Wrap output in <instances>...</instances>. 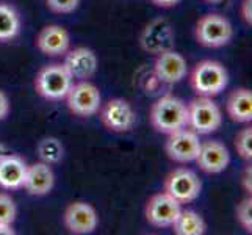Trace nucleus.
<instances>
[{"instance_id": "obj_1", "label": "nucleus", "mask_w": 252, "mask_h": 235, "mask_svg": "<svg viewBox=\"0 0 252 235\" xmlns=\"http://www.w3.org/2000/svg\"><path fill=\"white\" fill-rule=\"evenodd\" d=\"M149 119L158 134L171 135L180 129L188 127L187 103L172 94L161 96L152 105Z\"/></svg>"}, {"instance_id": "obj_2", "label": "nucleus", "mask_w": 252, "mask_h": 235, "mask_svg": "<svg viewBox=\"0 0 252 235\" xmlns=\"http://www.w3.org/2000/svg\"><path fill=\"white\" fill-rule=\"evenodd\" d=\"M189 85L196 96L216 98L229 85V72L220 62L202 60L189 72Z\"/></svg>"}, {"instance_id": "obj_3", "label": "nucleus", "mask_w": 252, "mask_h": 235, "mask_svg": "<svg viewBox=\"0 0 252 235\" xmlns=\"http://www.w3.org/2000/svg\"><path fill=\"white\" fill-rule=\"evenodd\" d=\"M74 78L69 75L63 63H52L42 66L34 77V90L42 99L60 102L71 90Z\"/></svg>"}, {"instance_id": "obj_4", "label": "nucleus", "mask_w": 252, "mask_h": 235, "mask_svg": "<svg viewBox=\"0 0 252 235\" xmlns=\"http://www.w3.org/2000/svg\"><path fill=\"white\" fill-rule=\"evenodd\" d=\"M188 108V127L197 135H210L216 132L222 124V113L213 98L197 96L189 103Z\"/></svg>"}, {"instance_id": "obj_5", "label": "nucleus", "mask_w": 252, "mask_h": 235, "mask_svg": "<svg viewBox=\"0 0 252 235\" xmlns=\"http://www.w3.org/2000/svg\"><path fill=\"white\" fill-rule=\"evenodd\" d=\"M194 36L199 44L204 47L220 49L230 42L233 36V29L227 17L218 13H210L202 16L197 21Z\"/></svg>"}, {"instance_id": "obj_6", "label": "nucleus", "mask_w": 252, "mask_h": 235, "mask_svg": "<svg viewBox=\"0 0 252 235\" xmlns=\"http://www.w3.org/2000/svg\"><path fill=\"white\" fill-rule=\"evenodd\" d=\"M64 101L69 111L79 118L94 116L102 105L100 91L90 80H79L77 83H72Z\"/></svg>"}, {"instance_id": "obj_7", "label": "nucleus", "mask_w": 252, "mask_h": 235, "mask_svg": "<svg viewBox=\"0 0 252 235\" xmlns=\"http://www.w3.org/2000/svg\"><path fill=\"white\" fill-rule=\"evenodd\" d=\"M99 118L103 127L113 134H127L136 123V113L132 103L123 98H113L99 108Z\"/></svg>"}, {"instance_id": "obj_8", "label": "nucleus", "mask_w": 252, "mask_h": 235, "mask_svg": "<svg viewBox=\"0 0 252 235\" xmlns=\"http://www.w3.org/2000/svg\"><path fill=\"white\" fill-rule=\"evenodd\" d=\"M202 184L197 174L187 168L171 171L164 179V191L180 204H189L201 195Z\"/></svg>"}, {"instance_id": "obj_9", "label": "nucleus", "mask_w": 252, "mask_h": 235, "mask_svg": "<svg viewBox=\"0 0 252 235\" xmlns=\"http://www.w3.org/2000/svg\"><path fill=\"white\" fill-rule=\"evenodd\" d=\"M182 210V204L177 202L166 191L154 195L146 204L144 215L151 226L158 229L171 228Z\"/></svg>"}, {"instance_id": "obj_10", "label": "nucleus", "mask_w": 252, "mask_h": 235, "mask_svg": "<svg viewBox=\"0 0 252 235\" xmlns=\"http://www.w3.org/2000/svg\"><path fill=\"white\" fill-rule=\"evenodd\" d=\"M199 135L189 127L180 129L177 132L168 135L164 143V152L176 163H191L196 160L199 147H201Z\"/></svg>"}, {"instance_id": "obj_11", "label": "nucleus", "mask_w": 252, "mask_h": 235, "mask_svg": "<svg viewBox=\"0 0 252 235\" xmlns=\"http://www.w3.org/2000/svg\"><path fill=\"white\" fill-rule=\"evenodd\" d=\"M63 223L69 234L88 235L97 229L99 215L91 204L85 201H75L66 207L63 213Z\"/></svg>"}, {"instance_id": "obj_12", "label": "nucleus", "mask_w": 252, "mask_h": 235, "mask_svg": "<svg viewBox=\"0 0 252 235\" xmlns=\"http://www.w3.org/2000/svg\"><path fill=\"white\" fill-rule=\"evenodd\" d=\"M154 74L157 80L166 85H176L182 82L188 74V65L184 55L177 50L168 49L157 55L154 63Z\"/></svg>"}, {"instance_id": "obj_13", "label": "nucleus", "mask_w": 252, "mask_h": 235, "mask_svg": "<svg viewBox=\"0 0 252 235\" xmlns=\"http://www.w3.org/2000/svg\"><path fill=\"white\" fill-rule=\"evenodd\" d=\"M174 30L166 19H155L146 25L140 36V44L144 52L151 55H158L161 52L172 49Z\"/></svg>"}, {"instance_id": "obj_14", "label": "nucleus", "mask_w": 252, "mask_h": 235, "mask_svg": "<svg viewBox=\"0 0 252 235\" xmlns=\"http://www.w3.org/2000/svg\"><path fill=\"white\" fill-rule=\"evenodd\" d=\"M63 65L74 80H90L97 72L99 60L93 49L80 46L66 52Z\"/></svg>"}, {"instance_id": "obj_15", "label": "nucleus", "mask_w": 252, "mask_h": 235, "mask_svg": "<svg viewBox=\"0 0 252 235\" xmlns=\"http://www.w3.org/2000/svg\"><path fill=\"white\" fill-rule=\"evenodd\" d=\"M196 165L205 174H220L230 163V152L227 146L218 140L201 143L196 157Z\"/></svg>"}, {"instance_id": "obj_16", "label": "nucleus", "mask_w": 252, "mask_h": 235, "mask_svg": "<svg viewBox=\"0 0 252 235\" xmlns=\"http://www.w3.org/2000/svg\"><path fill=\"white\" fill-rule=\"evenodd\" d=\"M36 47L47 57H63L71 49V36L62 25H46L36 36Z\"/></svg>"}, {"instance_id": "obj_17", "label": "nucleus", "mask_w": 252, "mask_h": 235, "mask_svg": "<svg viewBox=\"0 0 252 235\" xmlns=\"http://www.w3.org/2000/svg\"><path fill=\"white\" fill-rule=\"evenodd\" d=\"M55 185V174L52 169V165L44 162H36L27 167L24 185L29 195L32 196H46L49 195Z\"/></svg>"}, {"instance_id": "obj_18", "label": "nucleus", "mask_w": 252, "mask_h": 235, "mask_svg": "<svg viewBox=\"0 0 252 235\" xmlns=\"http://www.w3.org/2000/svg\"><path fill=\"white\" fill-rule=\"evenodd\" d=\"M29 165L14 154L0 155V188L19 190L24 185L25 172Z\"/></svg>"}, {"instance_id": "obj_19", "label": "nucleus", "mask_w": 252, "mask_h": 235, "mask_svg": "<svg viewBox=\"0 0 252 235\" xmlns=\"http://www.w3.org/2000/svg\"><path fill=\"white\" fill-rule=\"evenodd\" d=\"M225 111L233 123L249 124L252 121V91L249 88L233 90L225 102Z\"/></svg>"}, {"instance_id": "obj_20", "label": "nucleus", "mask_w": 252, "mask_h": 235, "mask_svg": "<svg viewBox=\"0 0 252 235\" xmlns=\"http://www.w3.org/2000/svg\"><path fill=\"white\" fill-rule=\"evenodd\" d=\"M22 21L16 8L6 2H0V42H10L21 33Z\"/></svg>"}, {"instance_id": "obj_21", "label": "nucleus", "mask_w": 252, "mask_h": 235, "mask_svg": "<svg viewBox=\"0 0 252 235\" xmlns=\"http://www.w3.org/2000/svg\"><path fill=\"white\" fill-rule=\"evenodd\" d=\"M177 235H204L207 231L205 220L194 210H180L177 220L171 226Z\"/></svg>"}, {"instance_id": "obj_22", "label": "nucleus", "mask_w": 252, "mask_h": 235, "mask_svg": "<svg viewBox=\"0 0 252 235\" xmlns=\"http://www.w3.org/2000/svg\"><path fill=\"white\" fill-rule=\"evenodd\" d=\"M36 152L39 155L41 162L49 163V165H57L63 160L64 155V147L62 141L55 136H46L38 143Z\"/></svg>"}, {"instance_id": "obj_23", "label": "nucleus", "mask_w": 252, "mask_h": 235, "mask_svg": "<svg viewBox=\"0 0 252 235\" xmlns=\"http://www.w3.org/2000/svg\"><path fill=\"white\" fill-rule=\"evenodd\" d=\"M235 151L243 160L251 162L252 159V127L241 129L235 136Z\"/></svg>"}, {"instance_id": "obj_24", "label": "nucleus", "mask_w": 252, "mask_h": 235, "mask_svg": "<svg viewBox=\"0 0 252 235\" xmlns=\"http://www.w3.org/2000/svg\"><path fill=\"white\" fill-rule=\"evenodd\" d=\"M17 216V207L14 199L8 193H0V223L13 224Z\"/></svg>"}, {"instance_id": "obj_25", "label": "nucleus", "mask_w": 252, "mask_h": 235, "mask_svg": "<svg viewBox=\"0 0 252 235\" xmlns=\"http://www.w3.org/2000/svg\"><path fill=\"white\" fill-rule=\"evenodd\" d=\"M235 215L241 228L251 234L252 232V199L251 196L241 199L240 204L237 205Z\"/></svg>"}, {"instance_id": "obj_26", "label": "nucleus", "mask_w": 252, "mask_h": 235, "mask_svg": "<svg viewBox=\"0 0 252 235\" xmlns=\"http://www.w3.org/2000/svg\"><path fill=\"white\" fill-rule=\"evenodd\" d=\"M46 5L50 11L58 14L74 13L80 5V0H46Z\"/></svg>"}, {"instance_id": "obj_27", "label": "nucleus", "mask_w": 252, "mask_h": 235, "mask_svg": "<svg viewBox=\"0 0 252 235\" xmlns=\"http://www.w3.org/2000/svg\"><path fill=\"white\" fill-rule=\"evenodd\" d=\"M240 16L246 25L252 27V0H243L240 5Z\"/></svg>"}, {"instance_id": "obj_28", "label": "nucleus", "mask_w": 252, "mask_h": 235, "mask_svg": "<svg viewBox=\"0 0 252 235\" xmlns=\"http://www.w3.org/2000/svg\"><path fill=\"white\" fill-rule=\"evenodd\" d=\"M8 115H10V99L5 91L0 90V121H3Z\"/></svg>"}, {"instance_id": "obj_29", "label": "nucleus", "mask_w": 252, "mask_h": 235, "mask_svg": "<svg viewBox=\"0 0 252 235\" xmlns=\"http://www.w3.org/2000/svg\"><path fill=\"white\" fill-rule=\"evenodd\" d=\"M241 185H243V188H245L246 193L251 195V191H252V168H251V165H248V167L245 168V172H243V177H241Z\"/></svg>"}, {"instance_id": "obj_30", "label": "nucleus", "mask_w": 252, "mask_h": 235, "mask_svg": "<svg viewBox=\"0 0 252 235\" xmlns=\"http://www.w3.org/2000/svg\"><path fill=\"white\" fill-rule=\"evenodd\" d=\"M151 2L158 8H172L180 3V0H151Z\"/></svg>"}, {"instance_id": "obj_31", "label": "nucleus", "mask_w": 252, "mask_h": 235, "mask_svg": "<svg viewBox=\"0 0 252 235\" xmlns=\"http://www.w3.org/2000/svg\"><path fill=\"white\" fill-rule=\"evenodd\" d=\"M16 231L13 228V224H5L0 223V235H14Z\"/></svg>"}, {"instance_id": "obj_32", "label": "nucleus", "mask_w": 252, "mask_h": 235, "mask_svg": "<svg viewBox=\"0 0 252 235\" xmlns=\"http://www.w3.org/2000/svg\"><path fill=\"white\" fill-rule=\"evenodd\" d=\"M207 3H221V2H224V0H205Z\"/></svg>"}, {"instance_id": "obj_33", "label": "nucleus", "mask_w": 252, "mask_h": 235, "mask_svg": "<svg viewBox=\"0 0 252 235\" xmlns=\"http://www.w3.org/2000/svg\"><path fill=\"white\" fill-rule=\"evenodd\" d=\"M3 151H5V149H3V146H2V144H0V155H2V154H5Z\"/></svg>"}]
</instances>
